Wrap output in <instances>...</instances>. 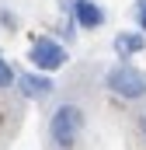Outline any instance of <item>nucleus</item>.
<instances>
[{"instance_id":"20e7f679","label":"nucleus","mask_w":146,"mask_h":150,"mask_svg":"<svg viewBox=\"0 0 146 150\" xmlns=\"http://www.w3.org/2000/svg\"><path fill=\"white\" fill-rule=\"evenodd\" d=\"M70 18L77 28H84V32H98L101 25H105V7L101 4H94V0H70Z\"/></svg>"},{"instance_id":"39448f33","label":"nucleus","mask_w":146,"mask_h":150,"mask_svg":"<svg viewBox=\"0 0 146 150\" xmlns=\"http://www.w3.org/2000/svg\"><path fill=\"white\" fill-rule=\"evenodd\" d=\"M18 91H21L25 98L38 101V98H49V94L56 91V84H52V77H49V74L32 70V74H21V77H18Z\"/></svg>"},{"instance_id":"0eeeda50","label":"nucleus","mask_w":146,"mask_h":150,"mask_svg":"<svg viewBox=\"0 0 146 150\" xmlns=\"http://www.w3.org/2000/svg\"><path fill=\"white\" fill-rule=\"evenodd\" d=\"M14 84H18V74H14V67H11V63L0 56V91H4V87H14Z\"/></svg>"},{"instance_id":"f03ea898","label":"nucleus","mask_w":146,"mask_h":150,"mask_svg":"<svg viewBox=\"0 0 146 150\" xmlns=\"http://www.w3.org/2000/svg\"><path fill=\"white\" fill-rule=\"evenodd\" d=\"M105 87L122 101H143L146 98V74L132 63H115L105 74Z\"/></svg>"},{"instance_id":"1a4fd4ad","label":"nucleus","mask_w":146,"mask_h":150,"mask_svg":"<svg viewBox=\"0 0 146 150\" xmlns=\"http://www.w3.org/2000/svg\"><path fill=\"white\" fill-rule=\"evenodd\" d=\"M139 129H143V136H146V112H143V119H139Z\"/></svg>"},{"instance_id":"7ed1b4c3","label":"nucleus","mask_w":146,"mask_h":150,"mask_svg":"<svg viewBox=\"0 0 146 150\" xmlns=\"http://www.w3.org/2000/svg\"><path fill=\"white\" fill-rule=\"evenodd\" d=\"M66 59H70L66 45H63V42H56L52 35H35V38H32L28 63L35 67L38 74H56V70H63V67H66Z\"/></svg>"},{"instance_id":"6e6552de","label":"nucleus","mask_w":146,"mask_h":150,"mask_svg":"<svg viewBox=\"0 0 146 150\" xmlns=\"http://www.w3.org/2000/svg\"><path fill=\"white\" fill-rule=\"evenodd\" d=\"M136 25H139V32L146 35V0H136Z\"/></svg>"},{"instance_id":"423d86ee","label":"nucleus","mask_w":146,"mask_h":150,"mask_svg":"<svg viewBox=\"0 0 146 150\" xmlns=\"http://www.w3.org/2000/svg\"><path fill=\"white\" fill-rule=\"evenodd\" d=\"M146 49V35L143 32H118L115 35V56L122 59V63H129L132 56H139Z\"/></svg>"},{"instance_id":"f257e3e1","label":"nucleus","mask_w":146,"mask_h":150,"mask_svg":"<svg viewBox=\"0 0 146 150\" xmlns=\"http://www.w3.org/2000/svg\"><path fill=\"white\" fill-rule=\"evenodd\" d=\"M84 133V108L73 105V101H63L56 112L49 115V140L56 150H73L77 140Z\"/></svg>"}]
</instances>
